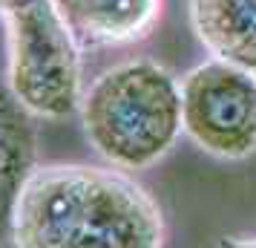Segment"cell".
Masks as SVG:
<instances>
[{
    "instance_id": "obj_1",
    "label": "cell",
    "mask_w": 256,
    "mask_h": 248,
    "mask_svg": "<svg viewBox=\"0 0 256 248\" xmlns=\"http://www.w3.org/2000/svg\"><path fill=\"white\" fill-rule=\"evenodd\" d=\"M12 242L14 248H164V216L124 170L44 165L20 193Z\"/></svg>"
},
{
    "instance_id": "obj_2",
    "label": "cell",
    "mask_w": 256,
    "mask_h": 248,
    "mask_svg": "<svg viewBox=\"0 0 256 248\" xmlns=\"http://www.w3.org/2000/svg\"><path fill=\"white\" fill-rule=\"evenodd\" d=\"M81 124L116 170H147L182 136V84L158 61L136 58L101 72L81 98Z\"/></svg>"
},
{
    "instance_id": "obj_3",
    "label": "cell",
    "mask_w": 256,
    "mask_h": 248,
    "mask_svg": "<svg viewBox=\"0 0 256 248\" xmlns=\"http://www.w3.org/2000/svg\"><path fill=\"white\" fill-rule=\"evenodd\" d=\"M6 26V84L35 118H66L81 110V47L52 0H9L0 6Z\"/></svg>"
},
{
    "instance_id": "obj_4",
    "label": "cell",
    "mask_w": 256,
    "mask_h": 248,
    "mask_svg": "<svg viewBox=\"0 0 256 248\" xmlns=\"http://www.w3.org/2000/svg\"><path fill=\"white\" fill-rule=\"evenodd\" d=\"M182 130L208 156L239 162L256 150V78L210 58L178 78Z\"/></svg>"
},
{
    "instance_id": "obj_5",
    "label": "cell",
    "mask_w": 256,
    "mask_h": 248,
    "mask_svg": "<svg viewBox=\"0 0 256 248\" xmlns=\"http://www.w3.org/2000/svg\"><path fill=\"white\" fill-rule=\"evenodd\" d=\"M75 44L86 49L130 47L150 35L162 0H52Z\"/></svg>"
},
{
    "instance_id": "obj_6",
    "label": "cell",
    "mask_w": 256,
    "mask_h": 248,
    "mask_svg": "<svg viewBox=\"0 0 256 248\" xmlns=\"http://www.w3.org/2000/svg\"><path fill=\"white\" fill-rule=\"evenodd\" d=\"M38 170L35 116L26 110L6 78H0V248L12 239L14 211L29 176Z\"/></svg>"
},
{
    "instance_id": "obj_7",
    "label": "cell",
    "mask_w": 256,
    "mask_h": 248,
    "mask_svg": "<svg viewBox=\"0 0 256 248\" xmlns=\"http://www.w3.org/2000/svg\"><path fill=\"white\" fill-rule=\"evenodd\" d=\"M190 24L213 58L256 78V0H190Z\"/></svg>"
},
{
    "instance_id": "obj_8",
    "label": "cell",
    "mask_w": 256,
    "mask_h": 248,
    "mask_svg": "<svg viewBox=\"0 0 256 248\" xmlns=\"http://www.w3.org/2000/svg\"><path fill=\"white\" fill-rule=\"evenodd\" d=\"M222 248H236V245H233L230 239H228V236H224V239H222Z\"/></svg>"
},
{
    "instance_id": "obj_9",
    "label": "cell",
    "mask_w": 256,
    "mask_h": 248,
    "mask_svg": "<svg viewBox=\"0 0 256 248\" xmlns=\"http://www.w3.org/2000/svg\"><path fill=\"white\" fill-rule=\"evenodd\" d=\"M3 3H9V0H0V6H3Z\"/></svg>"
}]
</instances>
